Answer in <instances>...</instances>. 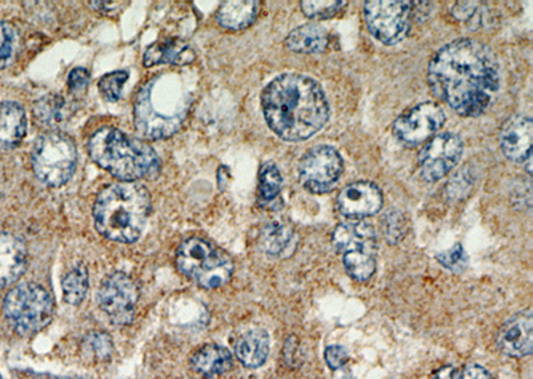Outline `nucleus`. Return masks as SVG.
<instances>
[{
  "label": "nucleus",
  "instance_id": "obj_33",
  "mask_svg": "<svg viewBox=\"0 0 533 379\" xmlns=\"http://www.w3.org/2000/svg\"><path fill=\"white\" fill-rule=\"evenodd\" d=\"M346 2H300L303 14L311 19H331L338 15Z\"/></svg>",
  "mask_w": 533,
  "mask_h": 379
},
{
  "label": "nucleus",
  "instance_id": "obj_11",
  "mask_svg": "<svg viewBox=\"0 0 533 379\" xmlns=\"http://www.w3.org/2000/svg\"><path fill=\"white\" fill-rule=\"evenodd\" d=\"M139 289L127 274L116 272L108 276L100 285L98 304L112 324L124 326L131 324L135 316Z\"/></svg>",
  "mask_w": 533,
  "mask_h": 379
},
{
  "label": "nucleus",
  "instance_id": "obj_27",
  "mask_svg": "<svg viewBox=\"0 0 533 379\" xmlns=\"http://www.w3.org/2000/svg\"><path fill=\"white\" fill-rule=\"evenodd\" d=\"M64 301L79 305L86 298L88 290V270L83 264L76 265L62 281Z\"/></svg>",
  "mask_w": 533,
  "mask_h": 379
},
{
  "label": "nucleus",
  "instance_id": "obj_16",
  "mask_svg": "<svg viewBox=\"0 0 533 379\" xmlns=\"http://www.w3.org/2000/svg\"><path fill=\"white\" fill-rule=\"evenodd\" d=\"M500 352L508 357L523 358L533 350V313L523 310L503 325L498 337Z\"/></svg>",
  "mask_w": 533,
  "mask_h": 379
},
{
  "label": "nucleus",
  "instance_id": "obj_7",
  "mask_svg": "<svg viewBox=\"0 0 533 379\" xmlns=\"http://www.w3.org/2000/svg\"><path fill=\"white\" fill-rule=\"evenodd\" d=\"M3 312L16 333L31 336L50 324L54 316V301L42 286L26 282L8 292Z\"/></svg>",
  "mask_w": 533,
  "mask_h": 379
},
{
  "label": "nucleus",
  "instance_id": "obj_18",
  "mask_svg": "<svg viewBox=\"0 0 533 379\" xmlns=\"http://www.w3.org/2000/svg\"><path fill=\"white\" fill-rule=\"evenodd\" d=\"M27 266V248L20 237L0 232V289L14 285Z\"/></svg>",
  "mask_w": 533,
  "mask_h": 379
},
{
  "label": "nucleus",
  "instance_id": "obj_14",
  "mask_svg": "<svg viewBox=\"0 0 533 379\" xmlns=\"http://www.w3.org/2000/svg\"><path fill=\"white\" fill-rule=\"evenodd\" d=\"M383 203V193L378 185L371 181H356L339 193L336 207L344 217L358 220L378 215Z\"/></svg>",
  "mask_w": 533,
  "mask_h": 379
},
{
  "label": "nucleus",
  "instance_id": "obj_31",
  "mask_svg": "<svg viewBox=\"0 0 533 379\" xmlns=\"http://www.w3.org/2000/svg\"><path fill=\"white\" fill-rule=\"evenodd\" d=\"M127 71H115L111 74L104 75L98 84L100 94L107 102H118L122 96L123 86L128 80Z\"/></svg>",
  "mask_w": 533,
  "mask_h": 379
},
{
  "label": "nucleus",
  "instance_id": "obj_20",
  "mask_svg": "<svg viewBox=\"0 0 533 379\" xmlns=\"http://www.w3.org/2000/svg\"><path fill=\"white\" fill-rule=\"evenodd\" d=\"M27 132L23 107L16 102L0 104V151L7 152L22 143Z\"/></svg>",
  "mask_w": 533,
  "mask_h": 379
},
{
  "label": "nucleus",
  "instance_id": "obj_41",
  "mask_svg": "<svg viewBox=\"0 0 533 379\" xmlns=\"http://www.w3.org/2000/svg\"><path fill=\"white\" fill-rule=\"evenodd\" d=\"M434 379H456V370L454 368H443L435 374Z\"/></svg>",
  "mask_w": 533,
  "mask_h": 379
},
{
  "label": "nucleus",
  "instance_id": "obj_1",
  "mask_svg": "<svg viewBox=\"0 0 533 379\" xmlns=\"http://www.w3.org/2000/svg\"><path fill=\"white\" fill-rule=\"evenodd\" d=\"M432 94L460 116L478 118L500 90V64L487 44L458 39L440 48L428 64Z\"/></svg>",
  "mask_w": 533,
  "mask_h": 379
},
{
  "label": "nucleus",
  "instance_id": "obj_10",
  "mask_svg": "<svg viewBox=\"0 0 533 379\" xmlns=\"http://www.w3.org/2000/svg\"><path fill=\"white\" fill-rule=\"evenodd\" d=\"M364 19L371 34L386 46H396L407 38L411 30V2L364 3Z\"/></svg>",
  "mask_w": 533,
  "mask_h": 379
},
{
  "label": "nucleus",
  "instance_id": "obj_17",
  "mask_svg": "<svg viewBox=\"0 0 533 379\" xmlns=\"http://www.w3.org/2000/svg\"><path fill=\"white\" fill-rule=\"evenodd\" d=\"M332 245L338 253H378V236L375 228L364 221L339 224L332 233Z\"/></svg>",
  "mask_w": 533,
  "mask_h": 379
},
{
  "label": "nucleus",
  "instance_id": "obj_37",
  "mask_svg": "<svg viewBox=\"0 0 533 379\" xmlns=\"http://www.w3.org/2000/svg\"><path fill=\"white\" fill-rule=\"evenodd\" d=\"M324 358H326L328 368L339 370L347 364L348 358L350 357H348V352L343 346L331 345L324 352Z\"/></svg>",
  "mask_w": 533,
  "mask_h": 379
},
{
  "label": "nucleus",
  "instance_id": "obj_6",
  "mask_svg": "<svg viewBox=\"0 0 533 379\" xmlns=\"http://www.w3.org/2000/svg\"><path fill=\"white\" fill-rule=\"evenodd\" d=\"M176 265L180 272L204 289L226 285L234 273L232 258L198 237L180 245L176 253Z\"/></svg>",
  "mask_w": 533,
  "mask_h": 379
},
{
  "label": "nucleus",
  "instance_id": "obj_9",
  "mask_svg": "<svg viewBox=\"0 0 533 379\" xmlns=\"http://www.w3.org/2000/svg\"><path fill=\"white\" fill-rule=\"evenodd\" d=\"M343 171L342 155L338 149L327 144L308 149L298 164L300 184L315 195H323L334 189Z\"/></svg>",
  "mask_w": 533,
  "mask_h": 379
},
{
  "label": "nucleus",
  "instance_id": "obj_5",
  "mask_svg": "<svg viewBox=\"0 0 533 379\" xmlns=\"http://www.w3.org/2000/svg\"><path fill=\"white\" fill-rule=\"evenodd\" d=\"M91 159L124 183L155 179L159 175L158 153L143 140L116 128H102L88 143Z\"/></svg>",
  "mask_w": 533,
  "mask_h": 379
},
{
  "label": "nucleus",
  "instance_id": "obj_32",
  "mask_svg": "<svg viewBox=\"0 0 533 379\" xmlns=\"http://www.w3.org/2000/svg\"><path fill=\"white\" fill-rule=\"evenodd\" d=\"M84 349L90 356L98 358V360H104V358L111 356L114 344H112L111 337L107 333L94 332L88 334L86 340H84Z\"/></svg>",
  "mask_w": 533,
  "mask_h": 379
},
{
  "label": "nucleus",
  "instance_id": "obj_39",
  "mask_svg": "<svg viewBox=\"0 0 533 379\" xmlns=\"http://www.w3.org/2000/svg\"><path fill=\"white\" fill-rule=\"evenodd\" d=\"M460 379H492L490 372L480 365H470L463 370Z\"/></svg>",
  "mask_w": 533,
  "mask_h": 379
},
{
  "label": "nucleus",
  "instance_id": "obj_24",
  "mask_svg": "<svg viewBox=\"0 0 533 379\" xmlns=\"http://www.w3.org/2000/svg\"><path fill=\"white\" fill-rule=\"evenodd\" d=\"M259 2L242 0V2H224L216 12V20L227 30H244L255 22L259 12Z\"/></svg>",
  "mask_w": 533,
  "mask_h": 379
},
{
  "label": "nucleus",
  "instance_id": "obj_22",
  "mask_svg": "<svg viewBox=\"0 0 533 379\" xmlns=\"http://www.w3.org/2000/svg\"><path fill=\"white\" fill-rule=\"evenodd\" d=\"M235 354L247 368H260L270 354V336L264 329L248 330L236 342Z\"/></svg>",
  "mask_w": 533,
  "mask_h": 379
},
{
  "label": "nucleus",
  "instance_id": "obj_4",
  "mask_svg": "<svg viewBox=\"0 0 533 379\" xmlns=\"http://www.w3.org/2000/svg\"><path fill=\"white\" fill-rule=\"evenodd\" d=\"M151 197L142 184L108 185L94 205L96 231L116 243H135L146 228Z\"/></svg>",
  "mask_w": 533,
  "mask_h": 379
},
{
  "label": "nucleus",
  "instance_id": "obj_12",
  "mask_svg": "<svg viewBox=\"0 0 533 379\" xmlns=\"http://www.w3.org/2000/svg\"><path fill=\"white\" fill-rule=\"evenodd\" d=\"M464 152L462 137L452 132L431 137L419 153L420 173L428 183L442 180L459 164Z\"/></svg>",
  "mask_w": 533,
  "mask_h": 379
},
{
  "label": "nucleus",
  "instance_id": "obj_19",
  "mask_svg": "<svg viewBox=\"0 0 533 379\" xmlns=\"http://www.w3.org/2000/svg\"><path fill=\"white\" fill-rule=\"evenodd\" d=\"M196 58L194 48L182 39H163L151 44L143 56L144 67L172 64V66H187Z\"/></svg>",
  "mask_w": 533,
  "mask_h": 379
},
{
  "label": "nucleus",
  "instance_id": "obj_35",
  "mask_svg": "<svg viewBox=\"0 0 533 379\" xmlns=\"http://www.w3.org/2000/svg\"><path fill=\"white\" fill-rule=\"evenodd\" d=\"M16 32L11 24L0 22V68L10 63L16 48Z\"/></svg>",
  "mask_w": 533,
  "mask_h": 379
},
{
  "label": "nucleus",
  "instance_id": "obj_25",
  "mask_svg": "<svg viewBox=\"0 0 533 379\" xmlns=\"http://www.w3.org/2000/svg\"><path fill=\"white\" fill-rule=\"evenodd\" d=\"M70 106L62 95L52 94L38 100L34 106V118L38 126L55 129L66 122Z\"/></svg>",
  "mask_w": 533,
  "mask_h": 379
},
{
  "label": "nucleus",
  "instance_id": "obj_23",
  "mask_svg": "<svg viewBox=\"0 0 533 379\" xmlns=\"http://www.w3.org/2000/svg\"><path fill=\"white\" fill-rule=\"evenodd\" d=\"M328 32L326 28L316 23L303 24L288 34L286 47L296 54H320L327 50Z\"/></svg>",
  "mask_w": 533,
  "mask_h": 379
},
{
  "label": "nucleus",
  "instance_id": "obj_38",
  "mask_svg": "<svg viewBox=\"0 0 533 379\" xmlns=\"http://www.w3.org/2000/svg\"><path fill=\"white\" fill-rule=\"evenodd\" d=\"M478 3L476 2H460L452 7V15L459 20H470L474 18L475 12L478 11Z\"/></svg>",
  "mask_w": 533,
  "mask_h": 379
},
{
  "label": "nucleus",
  "instance_id": "obj_30",
  "mask_svg": "<svg viewBox=\"0 0 533 379\" xmlns=\"http://www.w3.org/2000/svg\"><path fill=\"white\" fill-rule=\"evenodd\" d=\"M384 236L388 243L395 245L406 237L408 232V219L406 213L400 209L392 208L383 219Z\"/></svg>",
  "mask_w": 533,
  "mask_h": 379
},
{
  "label": "nucleus",
  "instance_id": "obj_15",
  "mask_svg": "<svg viewBox=\"0 0 533 379\" xmlns=\"http://www.w3.org/2000/svg\"><path fill=\"white\" fill-rule=\"evenodd\" d=\"M533 123L528 116L516 115L508 119L500 132V148L514 163L526 165L531 173Z\"/></svg>",
  "mask_w": 533,
  "mask_h": 379
},
{
  "label": "nucleus",
  "instance_id": "obj_26",
  "mask_svg": "<svg viewBox=\"0 0 533 379\" xmlns=\"http://www.w3.org/2000/svg\"><path fill=\"white\" fill-rule=\"evenodd\" d=\"M294 240V229L284 221H271L260 231L259 245L268 256H282Z\"/></svg>",
  "mask_w": 533,
  "mask_h": 379
},
{
  "label": "nucleus",
  "instance_id": "obj_40",
  "mask_svg": "<svg viewBox=\"0 0 533 379\" xmlns=\"http://www.w3.org/2000/svg\"><path fill=\"white\" fill-rule=\"evenodd\" d=\"M91 7H94L95 10L102 12V14H112V12L119 11L123 2H91Z\"/></svg>",
  "mask_w": 533,
  "mask_h": 379
},
{
  "label": "nucleus",
  "instance_id": "obj_8",
  "mask_svg": "<svg viewBox=\"0 0 533 379\" xmlns=\"http://www.w3.org/2000/svg\"><path fill=\"white\" fill-rule=\"evenodd\" d=\"M78 153L74 141L60 132L40 136L32 148L31 163L36 177L50 187H62L74 176Z\"/></svg>",
  "mask_w": 533,
  "mask_h": 379
},
{
  "label": "nucleus",
  "instance_id": "obj_21",
  "mask_svg": "<svg viewBox=\"0 0 533 379\" xmlns=\"http://www.w3.org/2000/svg\"><path fill=\"white\" fill-rule=\"evenodd\" d=\"M234 358L230 350L219 345H206L191 357V368L203 377H216L230 372Z\"/></svg>",
  "mask_w": 533,
  "mask_h": 379
},
{
  "label": "nucleus",
  "instance_id": "obj_36",
  "mask_svg": "<svg viewBox=\"0 0 533 379\" xmlns=\"http://www.w3.org/2000/svg\"><path fill=\"white\" fill-rule=\"evenodd\" d=\"M88 83H90V72L86 68H75L68 75V87L72 94H83L87 90Z\"/></svg>",
  "mask_w": 533,
  "mask_h": 379
},
{
  "label": "nucleus",
  "instance_id": "obj_13",
  "mask_svg": "<svg viewBox=\"0 0 533 379\" xmlns=\"http://www.w3.org/2000/svg\"><path fill=\"white\" fill-rule=\"evenodd\" d=\"M446 123V112L434 102H424L395 120L394 135L407 147H415L434 137Z\"/></svg>",
  "mask_w": 533,
  "mask_h": 379
},
{
  "label": "nucleus",
  "instance_id": "obj_2",
  "mask_svg": "<svg viewBox=\"0 0 533 379\" xmlns=\"http://www.w3.org/2000/svg\"><path fill=\"white\" fill-rule=\"evenodd\" d=\"M262 107L268 127L284 141H304L322 131L330 119V104L322 86L302 74H284L263 90Z\"/></svg>",
  "mask_w": 533,
  "mask_h": 379
},
{
  "label": "nucleus",
  "instance_id": "obj_34",
  "mask_svg": "<svg viewBox=\"0 0 533 379\" xmlns=\"http://www.w3.org/2000/svg\"><path fill=\"white\" fill-rule=\"evenodd\" d=\"M436 260L444 268L458 274L464 272L468 266L467 253L460 244L454 245V247L448 249L446 252L436 254Z\"/></svg>",
  "mask_w": 533,
  "mask_h": 379
},
{
  "label": "nucleus",
  "instance_id": "obj_28",
  "mask_svg": "<svg viewBox=\"0 0 533 379\" xmlns=\"http://www.w3.org/2000/svg\"><path fill=\"white\" fill-rule=\"evenodd\" d=\"M343 265L350 277L355 281L364 282L374 276L376 270V254L366 252L344 253Z\"/></svg>",
  "mask_w": 533,
  "mask_h": 379
},
{
  "label": "nucleus",
  "instance_id": "obj_29",
  "mask_svg": "<svg viewBox=\"0 0 533 379\" xmlns=\"http://www.w3.org/2000/svg\"><path fill=\"white\" fill-rule=\"evenodd\" d=\"M283 187V177L278 165L268 161L260 168L259 192L264 201L275 200Z\"/></svg>",
  "mask_w": 533,
  "mask_h": 379
},
{
  "label": "nucleus",
  "instance_id": "obj_3",
  "mask_svg": "<svg viewBox=\"0 0 533 379\" xmlns=\"http://www.w3.org/2000/svg\"><path fill=\"white\" fill-rule=\"evenodd\" d=\"M192 106L188 84L178 72H163L148 80L134 103V123L147 140L175 135L186 122Z\"/></svg>",
  "mask_w": 533,
  "mask_h": 379
}]
</instances>
